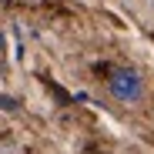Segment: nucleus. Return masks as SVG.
Instances as JSON below:
<instances>
[{
  "label": "nucleus",
  "mask_w": 154,
  "mask_h": 154,
  "mask_svg": "<svg viewBox=\"0 0 154 154\" xmlns=\"http://www.w3.org/2000/svg\"><path fill=\"white\" fill-rule=\"evenodd\" d=\"M107 94L117 100V104H127L134 107L147 97V84H144V74L131 64H121L107 74Z\"/></svg>",
  "instance_id": "obj_1"
},
{
  "label": "nucleus",
  "mask_w": 154,
  "mask_h": 154,
  "mask_svg": "<svg viewBox=\"0 0 154 154\" xmlns=\"http://www.w3.org/2000/svg\"><path fill=\"white\" fill-rule=\"evenodd\" d=\"M0 50H4V34H0Z\"/></svg>",
  "instance_id": "obj_2"
}]
</instances>
